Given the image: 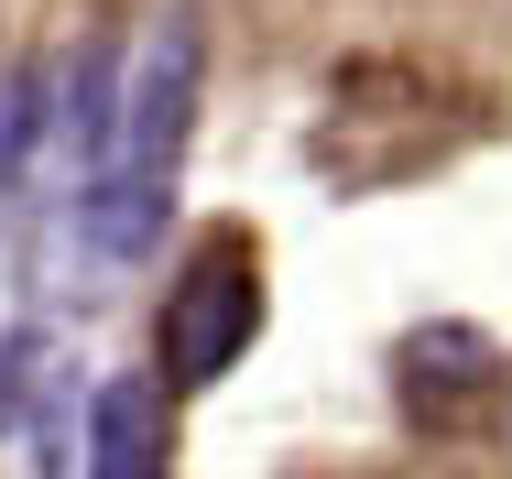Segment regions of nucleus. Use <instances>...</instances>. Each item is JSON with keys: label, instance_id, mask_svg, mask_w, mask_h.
Masks as SVG:
<instances>
[{"label": "nucleus", "instance_id": "1", "mask_svg": "<svg viewBox=\"0 0 512 479\" xmlns=\"http://www.w3.org/2000/svg\"><path fill=\"white\" fill-rule=\"evenodd\" d=\"M197 88H207V22L164 11L142 33V55L120 66V131H109L99 175L77 196V240L99 273H131L164 218H175V175H186V131H197Z\"/></svg>", "mask_w": 512, "mask_h": 479}, {"label": "nucleus", "instance_id": "2", "mask_svg": "<svg viewBox=\"0 0 512 479\" xmlns=\"http://www.w3.org/2000/svg\"><path fill=\"white\" fill-rule=\"evenodd\" d=\"M251 327H262V273H251V251H240V240L197 251L186 284L164 294V382L175 392L218 382V371L251 349Z\"/></svg>", "mask_w": 512, "mask_h": 479}, {"label": "nucleus", "instance_id": "3", "mask_svg": "<svg viewBox=\"0 0 512 479\" xmlns=\"http://www.w3.org/2000/svg\"><path fill=\"white\" fill-rule=\"evenodd\" d=\"M109 131H120V44H77L55 77H44V153L88 186L109 153Z\"/></svg>", "mask_w": 512, "mask_h": 479}, {"label": "nucleus", "instance_id": "4", "mask_svg": "<svg viewBox=\"0 0 512 479\" xmlns=\"http://www.w3.org/2000/svg\"><path fill=\"white\" fill-rule=\"evenodd\" d=\"M66 360L33 338V327H0V436H22V458L55 479L66 469Z\"/></svg>", "mask_w": 512, "mask_h": 479}, {"label": "nucleus", "instance_id": "5", "mask_svg": "<svg viewBox=\"0 0 512 479\" xmlns=\"http://www.w3.org/2000/svg\"><path fill=\"white\" fill-rule=\"evenodd\" d=\"M164 436H175L164 382L109 371V382L88 392V479H164Z\"/></svg>", "mask_w": 512, "mask_h": 479}, {"label": "nucleus", "instance_id": "6", "mask_svg": "<svg viewBox=\"0 0 512 479\" xmlns=\"http://www.w3.org/2000/svg\"><path fill=\"white\" fill-rule=\"evenodd\" d=\"M393 371H404V392H414V403H436V414H447L469 382H491V349H480L469 327H414Z\"/></svg>", "mask_w": 512, "mask_h": 479}, {"label": "nucleus", "instance_id": "7", "mask_svg": "<svg viewBox=\"0 0 512 479\" xmlns=\"http://www.w3.org/2000/svg\"><path fill=\"white\" fill-rule=\"evenodd\" d=\"M44 153V66H11L0 77V186Z\"/></svg>", "mask_w": 512, "mask_h": 479}]
</instances>
